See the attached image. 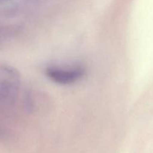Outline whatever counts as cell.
<instances>
[{
	"label": "cell",
	"mask_w": 153,
	"mask_h": 153,
	"mask_svg": "<svg viewBox=\"0 0 153 153\" xmlns=\"http://www.w3.org/2000/svg\"><path fill=\"white\" fill-rule=\"evenodd\" d=\"M20 85L19 71L8 64H0V109H8L14 105Z\"/></svg>",
	"instance_id": "1"
},
{
	"label": "cell",
	"mask_w": 153,
	"mask_h": 153,
	"mask_svg": "<svg viewBox=\"0 0 153 153\" xmlns=\"http://www.w3.org/2000/svg\"><path fill=\"white\" fill-rule=\"evenodd\" d=\"M46 76L59 85H70L80 80L85 76V70L82 67L72 68L49 67L46 70Z\"/></svg>",
	"instance_id": "2"
}]
</instances>
